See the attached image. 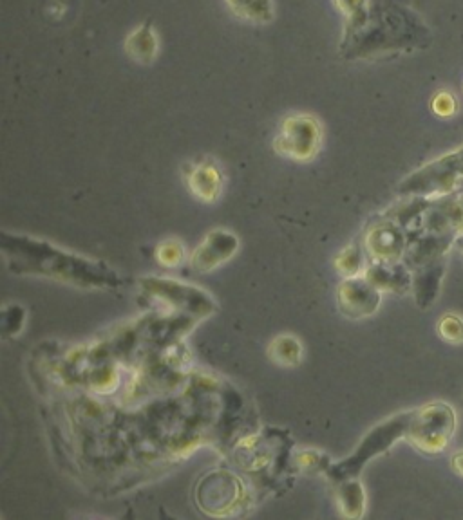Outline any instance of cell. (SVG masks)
<instances>
[{"instance_id": "cell-22", "label": "cell", "mask_w": 463, "mask_h": 520, "mask_svg": "<svg viewBox=\"0 0 463 520\" xmlns=\"http://www.w3.org/2000/svg\"><path fill=\"white\" fill-rule=\"evenodd\" d=\"M456 248L460 250V255H462L463 259V233L460 235V237H458V241H456Z\"/></svg>"}, {"instance_id": "cell-21", "label": "cell", "mask_w": 463, "mask_h": 520, "mask_svg": "<svg viewBox=\"0 0 463 520\" xmlns=\"http://www.w3.org/2000/svg\"><path fill=\"white\" fill-rule=\"evenodd\" d=\"M451 466H453L454 474L463 477V450L453 454V457H451Z\"/></svg>"}, {"instance_id": "cell-1", "label": "cell", "mask_w": 463, "mask_h": 520, "mask_svg": "<svg viewBox=\"0 0 463 520\" xmlns=\"http://www.w3.org/2000/svg\"><path fill=\"white\" fill-rule=\"evenodd\" d=\"M2 250L13 273H29L78 288L111 289L120 284L118 275L104 264L76 257L49 242L4 233Z\"/></svg>"}, {"instance_id": "cell-18", "label": "cell", "mask_w": 463, "mask_h": 520, "mask_svg": "<svg viewBox=\"0 0 463 520\" xmlns=\"http://www.w3.org/2000/svg\"><path fill=\"white\" fill-rule=\"evenodd\" d=\"M185 259V248L178 241L161 242L156 248V260L165 268H178Z\"/></svg>"}, {"instance_id": "cell-9", "label": "cell", "mask_w": 463, "mask_h": 520, "mask_svg": "<svg viewBox=\"0 0 463 520\" xmlns=\"http://www.w3.org/2000/svg\"><path fill=\"white\" fill-rule=\"evenodd\" d=\"M237 248H239V241L234 233L227 230H214L208 233L207 239L192 253L190 268L199 273L216 270L221 264L234 257Z\"/></svg>"}, {"instance_id": "cell-15", "label": "cell", "mask_w": 463, "mask_h": 520, "mask_svg": "<svg viewBox=\"0 0 463 520\" xmlns=\"http://www.w3.org/2000/svg\"><path fill=\"white\" fill-rule=\"evenodd\" d=\"M337 499H339L342 515H346V517H360L364 513V506H366L364 488H362V484L355 477L342 479Z\"/></svg>"}, {"instance_id": "cell-17", "label": "cell", "mask_w": 463, "mask_h": 520, "mask_svg": "<svg viewBox=\"0 0 463 520\" xmlns=\"http://www.w3.org/2000/svg\"><path fill=\"white\" fill-rule=\"evenodd\" d=\"M335 268L344 277H359L364 270V246L350 244L344 248L335 259Z\"/></svg>"}, {"instance_id": "cell-7", "label": "cell", "mask_w": 463, "mask_h": 520, "mask_svg": "<svg viewBox=\"0 0 463 520\" xmlns=\"http://www.w3.org/2000/svg\"><path fill=\"white\" fill-rule=\"evenodd\" d=\"M409 232L391 215L384 214L364 235V250L373 262H400L406 255Z\"/></svg>"}, {"instance_id": "cell-8", "label": "cell", "mask_w": 463, "mask_h": 520, "mask_svg": "<svg viewBox=\"0 0 463 520\" xmlns=\"http://www.w3.org/2000/svg\"><path fill=\"white\" fill-rule=\"evenodd\" d=\"M380 293L382 291L375 288L366 277H348L337 293L339 307L344 315L353 320L368 318L377 313L382 298Z\"/></svg>"}, {"instance_id": "cell-20", "label": "cell", "mask_w": 463, "mask_h": 520, "mask_svg": "<svg viewBox=\"0 0 463 520\" xmlns=\"http://www.w3.org/2000/svg\"><path fill=\"white\" fill-rule=\"evenodd\" d=\"M431 109L440 118H451V116H454V112L458 111V102H456L453 94L447 93V91H440L433 98Z\"/></svg>"}, {"instance_id": "cell-2", "label": "cell", "mask_w": 463, "mask_h": 520, "mask_svg": "<svg viewBox=\"0 0 463 520\" xmlns=\"http://www.w3.org/2000/svg\"><path fill=\"white\" fill-rule=\"evenodd\" d=\"M344 17L342 55L369 58L407 42V11L395 0H333ZM407 46V44H406Z\"/></svg>"}, {"instance_id": "cell-19", "label": "cell", "mask_w": 463, "mask_h": 520, "mask_svg": "<svg viewBox=\"0 0 463 520\" xmlns=\"http://www.w3.org/2000/svg\"><path fill=\"white\" fill-rule=\"evenodd\" d=\"M438 335L449 344H463V318L458 315H444L438 322Z\"/></svg>"}, {"instance_id": "cell-10", "label": "cell", "mask_w": 463, "mask_h": 520, "mask_svg": "<svg viewBox=\"0 0 463 520\" xmlns=\"http://www.w3.org/2000/svg\"><path fill=\"white\" fill-rule=\"evenodd\" d=\"M143 288L147 293L158 295L172 307H185V309H198L201 315H208L214 311V302L196 288H190L185 284L171 282V280H143Z\"/></svg>"}, {"instance_id": "cell-6", "label": "cell", "mask_w": 463, "mask_h": 520, "mask_svg": "<svg viewBox=\"0 0 463 520\" xmlns=\"http://www.w3.org/2000/svg\"><path fill=\"white\" fill-rule=\"evenodd\" d=\"M322 127L319 121L308 114H293L281 123L275 136L274 149L277 154L293 161H312L321 150Z\"/></svg>"}, {"instance_id": "cell-12", "label": "cell", "mask_w": 463, "mask_h": 520, "mask_svg": "<svg viewBox=\"0 0 463 520\" xmlns=\"http://www.w3.org/2000/svg\"><path fill=\"white\" fill-rule=\"evenodd\" d=\"M366 279L380 289L404 295L413 291V273L407 268L406 262H371L366 270Z\"/></svg>"}, {"instance_id": "cell-16", "label": "cell", "mask_w": 463, "mask_h": 520, "mask_svg": "<svg viewBox=\"0 0 463 520\" xmlns=\"http://www.w3.org/2000/svg\"><path fill=\"white\" fill-rule=\"evenodd\" d=\"M270 358L279 365H299L303 358V347L293 338V336L283 335L275 338L270 349H268Z\"/></svg>"}, {"instance_id": "cell-13", "label": "cell", "mask_w": 463, "mask_h": 520, "mask_svg": "<svg viewBox=\"0 0 463 520\" xmlns=\"http://www.w3.org/2000/svg\"><path fill=\"white\" fill-rule=\"evenodd\" d=\"M125 51L138 64H151L160 51V40L151 22L133 29L125 40Z\"/></svg>"}, {"instance_id": "cell-3", "label": "cell", "mask_w": 463, "mask_h": 520, "mask_svg": "<svg viewBox=\"0 0 463 520\" xmlns=\"http://www.w3.org/2000/svg\"><path fill=\"white\" fill-rule=\"evenodd\" d=\"M456 432V412L445 401H435L413 410L406 439L418 452L438 455L444 452Z\"/></svg>"}, {"instance_id": "cell-14", "label": "cell", "mask_w": 463, "mask_h": 520, "mask_svg": "<svg viewBox=\"0 0 463 520\" xmlns=\"http://www.w3.org/2000/svg\"><path fill=\"white\" fill-rule=\"evenodd\" d=\"M228 10L236 15L237 19L252 22V24H266L275 17L274 2L272 0H225Z\"/></svg>"}, {"instance_id": "cell-5", "label": "cell", "mask_w": 463, "mask_h": 520, "mask_svg": "<svg viewBox=\"0 0 463 520\" xmlns=\"http://www.w3.org/2000/svg\"><path fill=\"white\" fill-rule=\"evenodd\" d=\"M411 414H413V410L402 412L395 418L380 423L378 427L369 432L368 436L364 437V441L360 443L357 452L351 455L350 459L342 461L341 465H337L331 470H335V474H341L339 479L357 477V474L362 470V466L366 465L369 459H373L375 455L384 454L386 450L397 443L398 439H402V437L406 439Z\"/></svg>"}, {"instance_id": "cell-11", "label": "cell", "mask_w": 463, "mask_h": 520, "mask_svg": "<svg viewBox=\"0 0 463 520\" xmlns=\"http://www.w3.org/2000/svg\"><path fill=\"white\" fill-rule=\"evenodd\" d=\"M183 177L190 192L196 195L199 201L205 203H214L223 192V185H225L223 172L218 167V163H214L212 159L187 163L183 170Z\"/></svg>"}, {"instance_id": "cell-4", "label": "cell", "mask_w": 463, "mask_h": 520, "mask_svg": "<svg viewBox=\"0 0 463 520\" xmlns=\"http://www.w3.org/2000/svg\"><path fill=\"white\" fill-rule=\"evenodd\" d=\"M463 181V145L460 149L445 154L442 158L418 168L406 177L398 192L402 195H422L436 197L456 192V186Z\"/></svg>"}]
</instances>
